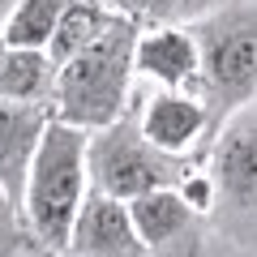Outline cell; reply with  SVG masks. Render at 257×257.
I'll return each instance as SVG.
<instances>
[{
	"mask_svg": "<svg viewBox=\"0 0 257 257\" xmlns=\"http://www.w3.org/2000/svg\"><path fill=\"white\" fill-rule=\"evenodd\" d=\"M142 22L116 13L107 30L56 69L52 116L69 120L77 128H103L116 116H124L133 103V52H138Z\"/></svg>",
	"mask_w": 257,
	"mask_h": 257,
	"instance_id": "6da1fadb",
	"label": "cell"
},
{
	"mask_svg": "<svg viewBox=\"0 0 257 257\" xmlns=\"http://www.w3.org/2000/svg\"><path fill=\"white\" fill-rule=\"evenodd\" d=\"M86 142L90 128H77L69 120H47L39 138L35 163L26 172L22 189V223L30 231L35 253H64L69 227L90 189V167H86Z\"/></svg>",
	"mask_w": 257,
	"mask_h": 257,
	"instance_id": "7a4b0ae2",
	"label": "cell"
},
{
	"mask_svg": "<svg viewBox=\"0 0 257 257\" xmlns=\"http://www.w3.org/2000/svg\"><path fill=\"white\" fill-rule=\"evenodd\" d=\"M202 52L197 94L210 107V138L236 107L257 99V0H227L189 22Z\"/></svg>",
	"mask_w": 257,
	"mask_h": 257,
	"instance_id": "3957f363",
	"label": "cell"
},
{
	"mask_svg": "<svg viewBox=\"0 0 257 257\" xmlns=\"http://www.w3.org/2000/svg\"><path fill=\"white\" fill-rule=\"evenodd\" d=\"M202 163L214 180L210 240L257 253V99L214 128Z\"/></svg>",
	"mask_w": 257,
	"mask_h": 257,
	"instance_id": "277c9868",
	"label": "cell"
},
{
	"mask_svg": "<svg viewBox=\"0 0 257 257\" xmlns=\"http://www.w3.org/2000/svg\"><path fill=\"white\" fill-rule=\"evenodd\" d=\"M202 155H167L155 142L142 133L138 111L128 103L124 116H116L111 124L90 128V142H86V167H90V184L103 193H116V197H138L146 189H163L176 184Z\"/></svg>",
	"mask_w": 257,
	"mask_h": 257,
	"instance_id": "5b68a950",
	"label": "cell"
},
{
	"mask_svg": "<svg viewBox=\"0 0 257 257\" xmlns=\"http://www.w3.org/2000/svg\"><path fill=\"white\" fill-rule=\"evenodd\" d=\"M128 210H133V227H138L146 253L180 257V253H202L210 244V214L189 206L176 184L128 197Z\"/></svg>",
	"mask_w": 257,
	"mask_h": 257,
	"instance_id": "8992f818",
	"label": "cell"
},
{
	"mask_svg": "<svg viewBox=\"0 0 257 257\" xmlns=\"http://www.w3.org/2000/svg\"><path fill=\"white\" fill-rule=\"evenodd\" d=\"M133 111H138L142 133L167 155H202L210 142V107L193 90L155 86L150 94L133 99Z\"/></svg>",
	"mask_w": 257,
	"mask_h": 257,
	"instance_id": "52a82bcc",
	"label": "cell"
},
{
	"mask_svg": "<svg viewBox=\"0 0 257 257\" xmlns=\"http://www.w3.org/2000/svg\"><path fill=\"white\" fill-rule=\"evenodd\" d=\"M64 253H73V257H146V244H142L138 227H133V210H128L124 197L90 184L73 214Z\"/></svg>",
	"mask_w": 257,
	"mask_h": 257,
	"instance_id": "ba28073f",
	"label": "cell"
},
{
	"mask_svg": "<svg viewBox=\"0 0 257 257\" xmlns=\"http://www.w3.org/2000/svg\"><path fill=\"white\" fill-rule=\"evenodd\" d=\"M133 69L138 77L167 90H193L202 82V52L197 39L184 22H163V26H142L138 52H133Z\"/></svg>",
	"mask_w": 257,
	"mask_h": 257,
	"instance_id": "9c48e42d",
	"label": "cell"
},
{
	"mask_svg": "<svg viewBox=\"0 0 257 257\" xmlns=\"http://www.w3.org/2000/svg\"><path fill=\"white\" fill-rule=\"evenodd\" d=\"M47 120H52V103H18L0 99V184L22 210V189H26V172L35 163L39 138H43Z\"/></svg>",
	"mask_w": 257,
	"mask_h": 257,
	"instance_id": "30bf717a",
	"label": "cell"
},
{
	"mask_svg": "<svg viewBox=\"0 0 257 257\" xmlns=\"http://www.w3.org/2000/svg\"><path fill=\"white\" fill-rule=\"evenodd\" d=\"M56 69L47 47H13L0 60V99L18 103H52L56 94Z\"/></svg>",
	"mask_w": 257,
	"mask_h": 257,
	"instance_id": "8fae6325",
	"label": "cell"
},
{
	"mask_svg": "<svg viewBox=\"0 0 257 257\" xmlns=\"http://www.w3.org/2000/svg\"><path fill=\"white\" fill-rule=\"evenodd\" d=\"M111 22H116V9H111L107 0H64L60 22H56L52 39H47V56H52L56 64L69 60V56L82 52L86 43H94Z\"/></svg>",
	"mask_w": 257,
	"mask_h": 257,
	"instance_id": "7c38bea8",
	"label": "cell"
},
{
	"mask_svg": "<svg viewBox=\"0 0 257 257\" xmlns=\"http://www.w3.org/2000/svg\"><path fill=\"white\" fill-rule=\"evenodd\" d=\"M60 9H64V0H18L0 30L13 47H47L56 22H60Z\"/></svg>",
	"mask_w": 257,
	"mask_h": 257,
	"instance_id": "4fadbf2b",
	"label": "cell"
},
{
	"mask_svg": "<svg viewBox=\"0 0 257 257\" xmlns=\"http://www.w3.org/2000/svg\"><path fill=\"white\" fill-rule=\"evenodd\" d=\"M116 13H124V18L142 22V26H163V22H197L202 13L219 9V5H227V0H107Z\"/></svg>",
	"mask_w": 257,
	"mask_h": 257,
	"instance_id": "5bb4252c",
	"label": "cell"
},
{
	"mask_svg": "<svg viewBox=\"0 0 257 257\" xmlns=\"http://www.w3.org/2000/svg\"><path fill=\"white\" fill-rule=\"evenodd\" d=\"M13 253H35V244H30V231L22 223L18 202L0 184V257H13Z\"/></svg>",
	"mask_w": 257,
	"mask_h": 257,
	"instance_id": "9a60e30c",
	"label": "cell"
},
{
	"mask_svg": "<svg viewBox=\"0 0 257 257\" xmlns=\"http://www.w3.org/2000/svg\"><path fill=\"white\" fill-rule=\"evenodd\" d=\"M5 52H9V39H5V30H0V60H5Z\"/></svg>",
	"mask_w": 257,
	"mask_h": 257,
	"instance_id": "2e32d148",
	"label": "cell"
}]
</instances>
